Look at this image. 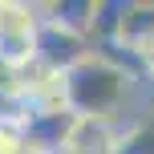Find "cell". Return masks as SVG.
I'll list each match as a JSON object with an SVG mask.
<instances>
[{
	"label": "cell",
	"mask_w": 154,
	"mask_h": 154,
	"mask_svg": "<svg viewBox=\"0 0 154 154\" xmlns=\"http://www.w3.org/2000/svg\"><path fill=\"white\" fill-rule=\"evenodd\" d=\"M41 16H45V12H41ZM89 53H93V41L89 37H81V32H73V29H61L57 20H41L37 61L45 65V69H53V73L65 77L69 69H77Z\"/></svg>",
	"instance_id": "3957f363"
},
{
	"label": "cell",
	"mask_w": 154,
	"mask_h": 154,
	"mask_svg": "<svg viewBox=\"0 0 154 154\" xmlns=\"http://www.w3.org/2000/svg\"><path fill=\"white\" fill-rule=\"evenodd\" d=\"M32 97L20 89V81H16L12 73H0V126H20L32 118Z\"/></svg>",
	"instance_id": "ba28073f"
},
{
	"label": "cell",
	"mask_w": 154,
	"mask_h": 154,
	"mask_svg": "<svg viewBox=\"0 0 154 154\" xmlns=\"http://www.w3.org/2000/svg\"><path fill=\"white\" fill-rule=\"evenodd\" d=\"M93 4H97V0H49V4H41V12H45V20H57L61 29H73V32H81V37H89Z\"/></svg>",
	"instance_id": "52a82bcc"
},
{
	"label": "cell",
	"mask_w": 154,
	"mask_h": 154,
	"mask_svg": "<svg viewBox=\"0 0 154 154\" xmlns=\"http://www.w3.org/2000/svg\"><path fill=\"white\" fill-rule=\"evenodd\" d=\"M114 45H126V49L142 61V69H146V61L154 57V4L130 0V12H126L122 37H118ZM97 49H101V45H97Z\"/></svg>",
	"instance_id": "8992f818"
},
{
	"label": "cell",
	"mask_w": 154,
	"mask_h": 154,
	"mask_svg": "<svg viewBox=\"0 0 154 154\" xmlns=\"http://www.w3.org/2000/svg\"><path fill=\"white\" fill-rule=\"evenodd\" d=\"M41 4L29 0H0V65L8 73L37 61V32H41Z\"/></svg>",
	"instance_id": "7a4b0ae2"
},
{
	"label": "cell",
	"mask_w": 154,
	"mask_h": 154,
	"mask_svg": "<svg viewBox=\"0 0 154 154\" xmlns=\"http://www.w3.org/2000/svg\"><path fill=\"white\" fill-rule=\"evenodd\" d=\"M126 122L130 118H77L61 154H114Z\"/></svg>",
	"instance_id": "5b68a950"
},
{
	"label": "cell",
	"mask_w": 154,
	"mask_h": 154,
	"mask_svg": "<svg viewBox=\"0 0 154 154\" xmlns=\"http://www.w3.org/2000/svg\"><path fill=\"white\" fill-rule=\"evenodd\" d=\"M146 85L97 49L65 73V106L77 118H138L146 114Z\"/></svg>",
	"instance_id": "6da1fadb"
},
{
	"label": "cell",
	"mask_w": 154,
	"mask_h": 154,
	"mask_svg": "<svg viewBox=\"0 0 154 154\" xmlns=\"http://www.w3.org/2000/svg\"><path fill=\"white\" fill-rule=\"evenodd\" d=\"M77 126V114L69 106L57 109H32V118L24 122V150L32 154H61Z\"/></svg>",
	"instance_id": "277c9868"
},
{
	"label": "cell",
	"mask_w": 154,
	"mask_h": 154,
	"mask_svg": "<svg viewBox=\"0 0 154 154\" xmlns=\"http://www.w3.org/2000/svg\"><path fill=\"white\" fill-rule=\"evenodd\" d=\"M114 154H154V118L138 114L122 126V138H118Z\"/></svg>",
	"instance_id": "9c48e42d"
},
{
	"label": "cell",
	"mask_w": 154,
	"mask_h": 154,
	"mask_svg": "<svg viewBox=\"0 0 154 154\" xmlns=\"http://www.w3.org/2000/svg\"><path fill=\"white\" fill-rule=\"evenodd\" d=\"M146 114H150V118H154V97H146Z\"/></svg>",
	"instance_id": "30bf717a"
},
{
	"label": "cell",
	"mask_w": 154,
	"mask_h": 154,
	"mask_svg": "<svg viewBox=\"0 0 154 154\" xmlns=\"http://www.w3.org/2000/svg\"><path fill=\"white\" fill-rule=\"evenodd\" d=\"M24 154H32V150H24Z\"/></svg>",
	"instance_id": "8fae6325"
}]
</instances>
